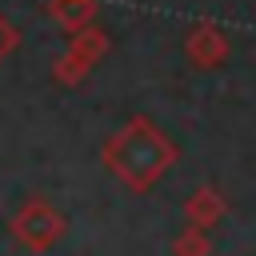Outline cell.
I'll list each match as a JSON object with an SVG mask.
<instances>
[{
    "instance_id": "1",
    "label": "cell",
    "mask_w": 256,
    "mask_h": 256,
    "mask_svg": "<svg viewBox=\"0 0 256 256\" xmlns=\"http://www.w3.org/2000/svg\"><path fill=\"white\" fill-rule=\"evenodd\" d=\"M128 156H120V172L136 184V188H144V184H152L172 160H176V148L152 128V124H136L132 132H128Z\"/></svg>"
},
{
    "instance_id": "2",
    "label": "cell",
    "mask_w": 256,
    "mask_h": 256,
    "mask_svg": "<svg viewBox=\"0 0 256 256\" xmlns=\"http://www.w3.org/2000/svg\"><path fill=\"white\" fill-rule=\"evenodd\" d=\"M184 52H188L192 64H200V68H216V64L228 60L232 44H228V36H224L216 24H196V28L184 36Z\"/></svg>"
},
{
    "instance_id": "3",
    "label": "cell",
    "mask_w": 256,
    "mask_h": 256,
    "mask_svg": "<svg viewBox=\"0 0 256 256\" xmlns=\"http://www.w3.org/2000/svg\"><path fill=\"white\" fill-rule=\"evenodd\" d=\"M184 216L192 228H216L224 216H228V200L216 192V188H196L184 204Z\"/></svg>"
},
{
    "instance_id": "4",
    "label": "cell",
    "mask_w": 256,
    "mask_h": 256,
    "mask_svg": "<svg viewBox=\"0 0 256 256\" xmlns=\"http://www.w3.org/2000/svg\"><path fill=\"white\" fill-rule=\"evenodd\" d=\"M172 252H176V256H208V236H204V228H188V232L172 244Z\"/></svg>"
}]
</instances>
